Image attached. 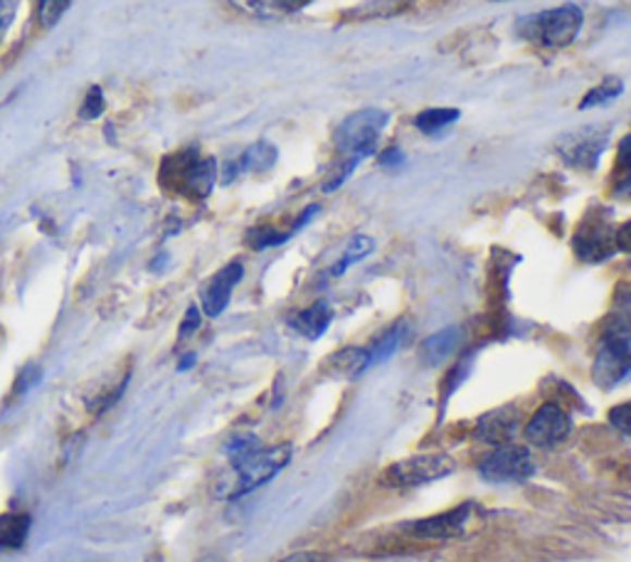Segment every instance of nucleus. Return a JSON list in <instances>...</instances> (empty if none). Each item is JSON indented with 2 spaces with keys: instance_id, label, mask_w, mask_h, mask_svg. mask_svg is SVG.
I'll return each instance as SVG.
<instances>
[{
  "instance_id": "f257e3e1",
  "label": "nucleus",
  "mask_w": 631,
  "mask_h": 562,
  "mask_svg": "<svg viewBox=\"0 0 631 562\" xmlns=\"http://www.w3.org/2000/svg\"><path fill=\"white\" fill-rule=\"evenodd\" d=\"M292 447L289 444H276V447H259L255 452H249L239 459H232V474L230 479L222 484L220 496L225 499H239V496L252 493L259 486L272 481L282 468L289 464Z\"/></svg>"
},
{
  "instance_id": "f03ea898",
  "label": "nucleus",
  "mask_w": 631,
  "mask_h": 562,
  "mask_svg": "<svg viewBox=\"0 0 631 562\" xmlns=\"http://www.w3.org/2000/svg\"><path fill=\"white\" fill-rule=\"evenodd\" d=\"M599 388L611 390L631 378V318L617 314L602 331V343L592 368Z\"/></svg>"
},
{
  "instance_id": "7ed1b4c3",
  "label": "nucleus",
  "mask_w": 631,
  "mask_h": 562,
  "mask_svg": "<svg viewBox=\"0 0 631 562\" xmlns=\"http://www.w3.org/2000/svg\"><path fill=\"white\" fill-rule=\"evenodd\" d=\"M584 23L582 8L565 3L518 21V35L541 47H568L580 35Z\"/></svg>"
},
{
  "instance_id": "20e7f679",
  "label": "nucleus",
  "mask_w": 631,
  "mask_h": 562,
  "mask_svg": "<svg viewBox=\"0 0 631 562\" xmlns=\"http://www.w3.org/2000/svg\"><path fill=\"white\" fill-rule=\"evenodd\" d=\"M387 121L389 117L385 111L360 109L341 121L336 134H333V144L348 161H360V158L373 156Z\"/></svg>"
},
{
  "instance_id": "39448f33",
  "label": "nucleus",
  "mask_w": 631,
  "mask_h": 562,
  "mask_svg": "<svg viewBox=\"0 0 631 562\" xmlns=\"http://www.w3.org/2000/svg\"><path fill=\"white\" fill-rule=\"evenodd\" d=\"M218 168L212 158H200V154H175L165 158L161 181L188 198H206L215 183Z\"/></svg>"
},
{
  "instance_id": "423d86ee",
  "label": "nucleus",
  "mask_w": 631,
  "mask_h": 562,
  "mask_svg": "<svg viewBox=\"0 0 631 562\" xmlns=\"http://www.w3.org/2000/svg\"><path fill=\"white\" fill-rule=\"evenodd\" d=\"M457 472V462L449 454H417L393 464L383 476L389 489H415L440 479H447Z\"/></svg>"
},
{
  "instance_id": "0eeeda50",
  "label": "nucleus",
  "mask_w": 631,
  "mask_h": 562,
  "mask_svg": "<svg viewBox=\"0 0 631 562\" xmlns=\"http://www.w3.org/2000/svg\"><path fill=\"white\" fill-rule=\"evenodd\" d=\"M479 474L491 484L528 481L535 474V462L531 452H528V447L510 442L491 449L479 462Z\"/></svg>"
},
{
  "instance_id": "6e6552de",
  "label": "nucleus",
  "mask_w": 631,
  "mask_h": 562,
  "mask_svg": "<svg viewBox=\"0 0 631 562\" xmlns=\"http://www.w3.org/2000/svg\"><path fill=\"white\" fill-rule=\"evenodd\" d=\"M609 131V126L602 124L574 131V134H568L558 140V154L565 163L578 168V171H592V168H597L599 156L605 154Z\"/></svg>"
},
{
  "instance_id": "1a4fd4ad",
  "label": "nucleus",
  "mask_w": 631,
  "mask_h": 562,
  "mask_svg": "<svg viewBox=\"0 0 631 562\" xmlns=\"http://www.w3.org/2000/svg\"><path fill=\"white\" fill-rule=\"evenodd\" d=\"M572 432V419L568 412H565L560 405L555 402H547V405L537 407L531 419L525 422V442L541 449H550L558 447L560 442L570 437Z\"/></svg>"
},
{
  "instance_id": "9d476101",
  "label": "nucleus",
  "mask_w": 631,
  "mask_h": 562,
  "mask_svg": "<svg viewBox=\"0 0 631 562\" xmlns=\"http://www.w3.org/2000/svg\"><path fill=\"white\" fill-rule=\"evenodd\" d=\"M615 232L617 230L605 220L582 222L578 234H574V240H572L574 255H578L582 261H592V265L609 259L617 252Z\"/></svg>"
},
{
  "instance_id": "9b49d317",
  "label": "nucleus",
  "mask_w": 631,
  "mask_h": 562,
  "mask_svg": "<svg viewBox=\"0 0 631 562\" xmlns=\"http://www.w3.org/2000/svg\"><path fill=\"white\" fill-rule=\"evenodd\" d=\"M469 515H471V503H461L447 513H437V515H430V518L407 523L405 530L415 538L447 540L463 533V528H467V523H469Z\"/></svg>"
},
{
  "instance_id": "f8f14e48",
  "label": "nucleus",
  "mask_w": 631,
  "mask_h": 562,
  "mask_svg": "<svg viewBox=\"0 0 631 562\" xmlns=\"http://www.w3.org/2000/svg\"><path fill=\"white\" fill-rule=\"evenodd\" d=\"M245 274V267L239 261H230L227 267H222L215 277H212L206 289H202V311L210 318L220 316L230 304V296L235 292V286L239 284V279Z\"/></svg>"
},
{
  "instance_id": "ddd939ff",
  "label": "nucleus",
  "mask_w": 631,
  "mask_h": 562,
  "mask_svg": "<svg viewBox=\"0 0 631 562\" xmlns=\"http://www.w3.org/2000/svg\"><path fill=\"white\" fill-rule=\"evenodd\" d=\"M518 432V415L510 407L486 412L473 427V442L488 447H504L514 442Z\"/></svg>"
},
{
  "instance_id": "4468645a",
  "label": "nucleus",
  "mask_w": 631,
  "mask_h": 562,
  "mask_svg": "<svg viewBox=\"0 0 631 562\" xmlns=\"http://www.w3.org/2000/svg\"><path fill=\"white\" fill-rule=\"evenodd\" d=\"M331 321H333V308L329 302H323V298L311 306H306L304 311H296L289 318L294 331L301 333L304 339H309V341L321 339V335L329 331Z\"/></svg>"
},
{
  "instance_id": "2eb2a0df",
  "label": "nucleus",
  "mask_w": 631,
  "mask_h": 562,
  "mask_svg": "<svg viewBox=\"0 0 631 562\" xmlns=\"http://www.w3.org/2000/svg\"><path fill=\"white\" fill-rule=\"evenodd\" d=\"M30 533V515L27 513H3L0 515V550L23 548Z\"/></svg>"
},
{
  "instance_id": "dca6fc26",
  "label": "nucleus",
  "mask_w": 631,
  "mask_h": 562,
  "mask_svg": "<svg viewBox=\"0 0 631 562\" xmlns=\"http://www.w3.org/2000/svg\"><path fill=\"white\" fill-rule=\"evenodd\" d=\"M459 343H461L459 328H444V331H437L422 343V355L426 358V363L437 365L442 361H447L449 355L459 349Z\"/></svg>"
},
{
  "instance_id": "f3484780",
  "label": "nucleus",
  "mask_w": 631,
  "mask_h": 562,
  "mask_svg": "<svg viewBox=\"0 0 631 562\" xmlns=\"http://www.w3.org/2000/svg\"><path fill=\"white\" fill-rule=\"evenodd\" d=\"M405 339V326L403 323H395L393 328H387V331L380 335V339L373 343V345H368L366 351V370L373 368V365H380V363H385L389 361L395 355V351L400 349V343Z\"/></svg>"
},
{
  "instance_id": "a211bd4d",
  "label": "nucleus",
  "mask_w": 631,
  "mask_h": 562,
  "mask_svg": "<svg viewBox=\"0 0 631 562\" xmlns=\"http://www.w3.org/2000/svg\"><path fill=\"white\" fill-rule=\"evenodd\" d=\"M237 5H243L245 11L262 15V17H280L304 11L306 5H311L313 0H235Z\"/></svg>"
},
{
  "instance_id": "6ab92c4d",
  "label": "nucleus",
  "mask_w": 631,
  "mask_h": 562,
  "mask_svg": "<svg viewBox=\"0 0 631 562\" xmlns=\"http://www.w3.org/2000/svg\"><path fill=\"white\" fill-rule=\"evenodd\" d=\"M459 119V109H426L417 114L415 126L422 131L424 136H437L440 131L451 126Z\"/></svg>"
},
{
  "instance_id": "aec40b11",
  "label": "nucleus",
  "mask_w": 631,
  "mask_h": 562,
  "mask_svg": "<svg viewBox=\"0 0 631 562\" xmlns=\"http://www.w3.org/2000/svg\"><path fill=\"white\" fill-rule=\"evenodd\" d=\"M621 91H624V82H621L619 77L602 80L597 87H592L587 94H584L582 101H580V109L605 107V105H609V101H615Z\"/></svg>"
},
{
  "instance_id": "412c9836",
  "label": "nucleus",
  "mask_w": 631,
  "mask_h": 562,
  "mask_svg": "<svg viewBox=\"0 0 631 562\" xmlns=\"http://www.w3.org/2000/svg\"><path fill=\"white\" fill-rule=\"evenodd\" d=\"M373 247H375V242L370 240V237H366V234H358V237H352L348 242L346 252H343V255H341V259L336 261V265L331 267V274L333 277H341L343 271L350 269L352 265H356V261L366 259L370 255V252H373Z\"/></svg>"
},
{
  "instance_id": "4be33fe9",
  "label": "nucleus",
  "mask_w": 631,
  "mask_h": 562,
  "mask_svg": "<svg viewBox=\"0 0 631 562\" xmlns=\"http://www.w3.org/2000/svg\"><path fill=\"white\" fill-rule=\"evenodd\" d=\"M276 161V148L272 144H267V140H259L252 148H247L245 156H243V168L245 171H267V168H272Z\"/></svg>"
},
{
  "instance_id": "5701e85b",
  "label": "nucleus",
  "mask_w": 631,
  "mask_h": 562,
  "mask_svg": "<svg viewBox=\"0 0 631 562\" xmlns=\"http://www.w3.org/2000/svg\"><path fill=\"white\" fill-rule=\"evenodd\" d=\"M72 0H40V8H37V21L42 27H52L60 23V17L67 13Z\"/></svg>"
},
{
  "instance_id": "b1692460",
  "label": "nucleus",
  "mask_w": 631,
  "mask_h": 562,
  "mask_svg": "<svg viewBox=\"0 0 631 562\" xmlns=\"http://www.w3.org/2000/svg\"><path fill=\"white\" fill-rule=\"evenodd\" d=\"M292 237V232H276L274 228H259L252 234H249V242H252L255 249H267L274 245H282Z\"/></svg>"
},
{
  "instance_id": "393cba45",
  "label": "nucleus",
  "mask_w": 631,
  "mask_h": 562,
  "mask_svg": "<svg viewBox=\"0 0 631 562\" xmlns=\"http://www.w3.org/2000/svg\"><path fill=\"white\" fill-rule=\"evenodd\" d=\"M609 425L617 429V432L631 437V400L629 402H621V405H615L609 410Z\"/></svg>"
},
{
  "instance_id": "a878e982",
  "label": "nucleus",
  "mask_w": 631,
  "mask_h": 562,
  "mask_svg": "<svg viewBox=\"0 0 631 562\" xmlns=\"http://www.w3.org/2000/svg\"><path fill=\"white\" fill-rule=\"evenodd\" d=\"M615 245L619 252H627V255H631V220L621 224V228H617Z\"/></svg>"
},
{
  "instance_id": "bb28decb",
  "label": "nucleus",
  "mask_w": 631,
  "mask_h": 562,
  "mask_svg": "<svg viewBox=\"0 0 631 562\" xmlns=\"http://www.w3.org/2000/svg\"><path fill=\"white\" fill-rule=\"evenodd\" d=\"M99 111H101V89H91L87 105H85V109H82V114H85V119H95V117H99Z\"/></svg>"
},
{
  "instance_id": "cd10ccee",
  "label": "nucleus",
  "mask_w": 631,
  "mask_h": 562,
  "mask_svg": "<svg viewBox=\"0 0 631 562\" xmlns=\"http://www.w3.org/2000/svg\"><path fill=\"white\" fill-rule=\"evenodd\" d=\"M198 326H200V311H198V308L193 306L190 311L185 314V321H183V326H181V335H183V339H185V335H190Z\"/></svg>"
},
{
  "instance_id": "c85d7f7f",
  "label": "nucleus",
  "mask_w": 631,
  "mask_h": 562,
  "mask_svg": "<svg viewBox=\"0 0 631 562\" xmlns=\"http://www.w3.org/2000/svg\"><path fill=\"white\" fill-rule=\"evenodd\" d=\"M619 166L631 173V134L619 144Z\"/></svg>"
},
{
  "instance_id": "c756f323",
  "label": "nucleus",
  "mask_w": 631,
  "mask_h": 562,
  "mask_svg": "<svg viewBox=\"0 0 631 562\" xmlns=\"http://www.w3.org/2000/svg\"><path fill=\"white\" fill-rule=\"evenodd\" d=\"M15 13V0H0V33L5 30L8 23Z\"/></svg>"
},
{
  "instance_id": "7c9ffc66",
  "label": "nucleus",
  "mask_w": 631,
  "mask_h": 562,
  "mask_svg": "<svg viewBox=\"0 0 631 562\" xmlns=\"http://www.w3.org/2000/svg\"><path fill=\"white\" fill-rule=\"evenodd\" d=\"M405 161V154L400 151V148H387V151L380 156V163L383 166H397V163H403Z\"/></svg>"
},
{
  "instance_id": "2f4dec72",
  "label": "nucleus",
  "mask_w": 631,
  "mask_h": 562,
  "mask_svg": "<svg viewBox=\"0 0 631 562\" xmlns=\"http://www.w3.org/2000/svg\"><path fill=\"white\" fill-rule=\"evenodd\" d=\"M280 562H326L319 552H294V555H286Z\"/></svg>"
},
{
  "instance_id": "473e14b6",
  "label": "nucleus",
  "mask_w": 631,
  "mask_h": 562,
  "mask_svg": "<svg viewBox=\"0 0 631 562\" xmlns=\"http://www.w3.org/2000/svg\"><path fill=\"white\" fill-rule=\"evenodd\" d=\"M198 562H222V560H220V558H212V555H210V558H200Z\"/></svg>"
}]
</instances>
